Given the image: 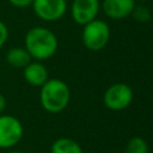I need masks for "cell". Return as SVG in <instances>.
Instances as JSON below:
<instances>
[{"label":"cell","instance_id":"1","mask_svg":"<svg viewBox=\"0 0 153 153\" xmlns=\"http://www.w3.org/2000/svg\"><path fill=\"white\" fill-rule=\"evenodd\" d=\"M24 48L31 59L42 62L55 55L59 48V41L51 30L44 26H33L25 35Z\"/></svg>","mask_w":153,"mask_h":153},{"label":"cell","instance_id":"2","mask_svg":"<svg viewBox=\"0 0 153 153\" xmlns=\"http://www.w3.org/2000/svg\"><path fill=\"white\" fill-rule=\"evenodd\" d=\"M71 100V90L68 85L60 79H48L39 91V102L42 108L50 112L57 114L63 111Z\"/></svg>","mask_w":153,"mask_h":153},{"label":"cell","instance_id":"3","mask_svg":"<svg viewBox=\"0 0 153 153\" xmlns=\"http://www.w3.org/2000/svg\"><path fill=\"white\" fill-rule=\"evenodd\" d=\"M110 26L106 22L93 19L84 25L81 32V41L84 45L92 51H99L106 47L110 39Z\"/></svg>","mask_w":153,"mask_h":153},{"label":"cell","instance_id":"4","mask_svg":"<svg viewBox=\"0 0 153 153\" xmlns=\"http://www.w3.org/2000/svg\"><path fill=\"white\" fill-rule=\"evenodd\" d=\"M133 97L134 93L129 85L124 82H116L106 88L103 100L108 109L112 111H121L130 105Z\"/></svg>","mask_w":153,"mask_h":153},{"label":"cell","instance_id":"5","mask_svg":"<svg viewBox=\"0 0 153 153\" xmlns=\"http://www.w3.org/2000/svg\"><path fill=\"white\" fill-rule=\"evenodd\" d=\"M22 122L12 115H0V149L14 147L23 137Z\"/></svg>","mask_w":153,"mask_h":153},{"label":"cell","instance_id":"6","mask_svg":"<svg viewBox=\"0 0 153 153\" xmlns=\"http://www.w3.org/2000/svg\"><path fill=\"white\" fill-rule=\"evenodd\" d=\"M31 6L35 14L45 22H56L67 11L66 0H33Z\"/></svg>","mask_w":153,"mask_h":153},{"label":"cell","instance_id":"7","mask_svg":"<svg viewBox=\"0 0 153 153\" xmlns=\"http://www.w3.org/2000/svg\"><path fill=\"white\" fill-rule=\"evenodd\" d=\"M100 10L99 0H73L71 16L79 25H85L97 18Z\"/></svg>","mask_w":153,"mask_h":153},{"label":"cell","instance_id":"8","mask_svg":"<svg viewBox=\"0 0 153 153\" xmlns=\"http://www.w3.org/2000/svg\"><path fill=\"white\" fill-rule=\"evenodd\" d=\"M135 5V0H103L100 6L106 17L121 20L131 14Z\"/></svg>","mask_w":153,"mask_h":153},{"label":"cell","instance_id":"9","mask_svg":"<svg viewBox=\"0 0 153 153\" xmlns=\"http://www.w3.org/2000/svg\"><path fill=\"white\" fill-rule=\"evenodd\" d=\"M23 76L29 85L41 87L49 79V73L41 61H31L23 68Z\"/></svg>","mask_w":153,"mask_h":153},{"label":"cell","instance_id":"10","mask_svg":"<svg viewBox=\"0 0 153 153\" xmlns=\"http://www.w3.org/2000/svg\"><path fill=\"white\" fill-rule=\"evenodd\" d=\"M31 56L24 47H13L10 48L6 53V61L11 67L24 68L27 63L31 62Z\"/></svg>","mask_w":153,"mask_h":153},{"label":"cell","instance_id":"11","mask_svg":"<svg viewBox=\"0 0 153 153\" xmlns=\"http://www.w3.org/2000/svg\"><path fill=\"white\" fill-rule=\"evenodd\" d=\"M50 153H82V149L73 139L59 137L53 142Z\"/></svg>","mask_w":153,"mask_h":153},{"label":"cell","instance_id":"12","mask_svg":"<svg viewBox=\"0 0 153 153\" xmlns=\"http://www.w3.org/2000/svg\"><path fill=\"white\" fill-rule=\"evenodd\" d=\"M124 153H148V145L141 136H134L127 142Z\"/></svg>","mask_w":153,"mask_h":153},{"label":"cell","instance_id":"13","mask_svg":"<svg viewBox=\"0 0 153 153\" xmlns=\"http://www.w3.org/2000/svg\"><path fill=\"white\" fill-rule=\"evenodd\" d=\"M133 18L139 23H147L151 19V12L146 6L142 5H135L131 14Z\"/></svg>","mask_w":153,"mask_h":153},{"label":"cell","instance_id":"14","mask_svg":"<svg viewBox=\"0 0 153 153\" xmlns=\"http://www.w3.org/2000/svg\"><path fill=\"white\" fill-rule=\"evenodd\" d=\"M7 38H8V29H7V25L0 20V49L5 45V43L7 42Z\"/></svg>","mask_w":153,"mask_h":153},{"label":"cell","instance_id":"15","mask_svg":"<svg viewBox=\"0 0 153 153\" xmlns=\"http://www.w3.org/2000/svg\"><path fill=\"white\" fill-rule=\"evenodd\" d=\"M32 1L33 0H8V2L14 6V7H18V8H24V7H29L32 5Z\"/></svg>","mask_w":153,"mask_h":153},{"label":"cell","instance_id":"16","mask_svg":"<svg viewBox=\"0 0 153 153\" xmlns=\"http://www.w3.org/2000/svg\"><path fill=\"white\" fill-rule=\"evenodd\" d=\"M5 109H6V98L4 94L0 93V115L4 114Z\"/></svg>","mask_w":153,"mask_h":153},{"label":"cell","instance_id":"17","mask_svg":"<svg viewBox=\"0 0 153 153\" xmlns=\"http://www.w3.org/2000/svg\"><path fill=\"white\" fill-rule=\"evenodd\" d=\"M7 153H24V152H22V151H10V152H7Z\"/></svg>","mask_w":153,"mask_h":153},{"label":"cell","instance_id":"18","mask_svg":"<svg viewBox=\"0 0 153 153\" xmlns=\"http://www.w3.org/2000/svg\"><path fill=\"white\" fill-rule=\"evenodd\" d=\"M135 1H146V0H135Z\"/></svg>","mask_w":153,"mask_h":153}]
</instances>
